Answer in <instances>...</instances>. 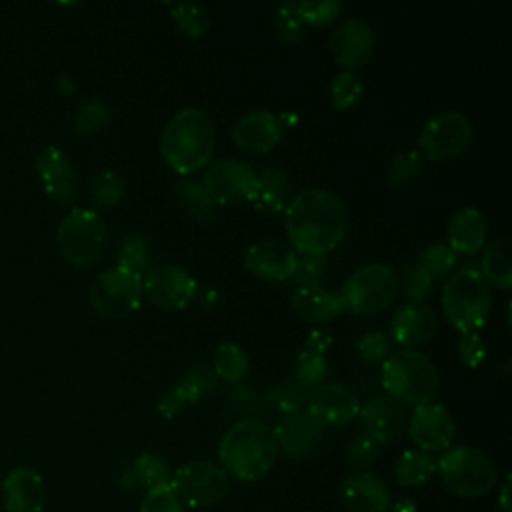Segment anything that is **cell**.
Segmentation results:
<instances>
[{"label":"cell","instance_id":"cell-1","mask_svg":"<svg viewBox=\"0 0 512 512\" xmlns=\"http://www.w3.org/2000/svg\"><path fill=\"white\" fill-rule=\"evenodd\" d=\"M290 246L308 256H324L346 236L348 212L342 200L324 188L298 192L284 208Z\"/></svg>","mask_w":512,"mask_h":512},{"label":"cell","instance_id":"cell-2","mask_svg":"<svg viewBox=\"0 0 512 512\" xmlns=\"http://www.w3.org/2000/svg\"><path fill=\"white\" fill-rule=\"evenodd\" d=\"M216 134L208 114L188 106L168 118L160 134V154L166 164L182 174H194L208 166L214 154Z\"/></svg>","mask_w":512,"mask_h":512},{"label":"cell","instance_id":"cell-3","mask_svg":"<svg viewBox=\"0 0 512 512\" xmlns=\"http://www.w3.org/2000/svg\"><path fill=\"white\" fill-rule=\"evenodd\" d=\"M274 430L258 418L238 420L220 440L218 456L224 472L238 480L252 482L262 478L278 456Z\"/></svg>","mask_w":512,"mask_h":512},{"label":"cell","instance_id":"cell-4","mask_svg":"<svg viewBox=\"0 0 512 512\" xmlns=\"http://www.w3.org/2000/svg\"><path fill=\"white\" fill-rule=\"evenodd\" d=\"M438 382V370L424 352L406 348L382 362V386L398 404L416 408L432 402Z\"/></svg>","mask_w":512,"mask_h":512},{"label":"cell","instance_id":"cell-5","mask_svg":"<svg viewBox=\"0 0 512 512\" xmlns=\"http://www.w3.org/2000/svg\"><path fill=\"white\" fill-rule=\"evenodd\" d=\"M440 304L448 322L464 332H476L488 320L492 308V292L480 270L464 266L452 272L442 286Z\"/></svg>","mask_w":512,"mask_h":512},{"label":"cell","instance_id":"cell-6","mask_svg":"<svg viewBox=\"0 0 512 512\" xmlns=\"http://www.w3.org/2000/svg\"><path fill=\"white\" fill-rule=\"evenodd\" d=\"M442 484L458 496L476 498L496 484V466L486 452L474 446H450L436 462Z\"/></svg>","mask_w":512,"mask_h":512},{"label":"cell","instance_id":"cell-7","mask_svg":"<svg viewBox=\"0 0 512 512\" xmlns=\"http://www.w3.org/2000/svg\"><path fill=\"white\" fill-rule=\"evenodd\" d=\"M400 292L398 274L384 264H368L354 270L338 296L344 302V310L356 316H374L386 310Z\"/></svg>","mask_w":512,"mask_h":512},{"label":"cell","instance_id":"cell-8","mask_svg":"<svg viewBox=\"0 0 512 512\" xmlns=\"http://www.w3.org/2000/svg\"><path fill=\"white\" fill-rule=\"evenodd\" d=\"M106 246V224L92 208H72L58 226V248L64 260L76 268H88L100 260Z\"/></svg>","mask_w":512,"mask_h":512},{"label":"cell","instance_id":"cell-9","mask_svg":"<svg viewBox=\"0 0 512 512\" xmlns=\"http://www.w3.org/2000/svg\"><path fill=\"white\" fill-rule=\"evenodd\" d=\"M472 142V124L458 110L434 114L422 128L418 146L420 154L432 162H448L462 156Z\"/></svg>","mask_w":512,"mask_h":512},{"label":"cell","instance_id":"cell-10","mask_svg":"<svg viewBox=\"0 0 512 512\" xmlns=\"http://www.w3.org/2000/svg\"><path fill=\"white\" fill-rule=\"evenodd\" d=\"M142 294V276L114 266L94 278L90 286V304L100 316L122 320L140 306Z\"/></svg>","mask_w":512,"mask_h":512},{"label":"cell","instance_id":"cell-11","mask_svg":"<svg viewBox=\"0 0 512 512\" xmlns=\"http://www.w3.org/2000/svg\"><path fill=\"white\" fill-rule=\"evenodd\" d=\"M200 184L214 204L232 206L252 202L258 188V176L248 164L226 158L208 164Z\"/></svg>","mask_w":512,"mask_h":512},{"label":"cell","instance_id":"cell-12","mask_svg":"<svg viewBox=\"0 0 512 512\" xmlns=\"http://www.w3.org/2000/svg\"><path fill=\"white\" fill-rule=\"evenodd\" d=\"M174 492L192 508L218 504L228 492V474L212 462H188L180 466L170 480Z\"/></svg>","mask_w":512,"mask_h":512},{"label":"cell","instance_id":"cell-13","mask_svg":"<svg viewBox=\"0 0 512 512\" xmlns=\"http://www.w3.org/2000/svg\"><path fill=\"white\" fill-rule=\"evenodd\" d=\"M142 292L156 308L182 310L196 294V280L182 266L160 264L146 272Z\"/></svg>","mask_w":512,"mask_h":512},{"label":"cell","instance_id":"cell-14","mask_svg":"<svg viewBox=\"0 0 512 512\" xmlns=\"http://www.w3.org/2000/svg\"><path fill=\"white\" fill-rule=\"evenodd\" d=\"M410 438L422 452H438L450 448L456 436V424L450 412L436 402L416 406L406 422Z\"/></svg>","mask_w":512,"mask_h":512},{"label":"cell","instance_id":"cell-15","mask_svg":"<svg viewBox=\"0 0 512 512\" xmlns=\"http://www.w3.org/2000/svg\"><path fill=\"white\" fill-rule=\"evenodd\" d=\"M298 262V252L282 240H260L246 250L244 266L264 280H290Z\"/></svg>","mask_w":512,"mask_h":512},{"label":"cell","instance_id":"cell-16","mask_svg":"<svg viewBox=\"0 0 512 512\" xmlns=\"http://www.w3.org/2000/svg\"><path fill=\"white\" fill-rule=\"evenodd\" d=\"M306 410L320 426H344L360 412L356 394L344 384H322L306 398Z\"/></svg>","mask_w":512,"mask_h":512},{"label":"cell","instance_id":"cell-17","mask_svg":"<svg viewBox=\"0 0 512 512\" xmlns=\"http://www.w3.org/2000/svg\"><path fill=\"white\" fill-rule=\"evenodd\" d=\"M374 32L362 18L342 20L332 34V54L338 66L354 70L362 66L374 52Z\"/></svg>","mask_w":512,"mask_h":512},{"label":"cell","instance_id":"cell-18","mask_svg":"<svg viewBox=\"0 0 512 512\" xmlns=\"http://www.w3.org/2000/svg\"><path fill=\"white\" fill-rule=\"evenodd\" d=\"M282 138V122L268 110H250L232 126L234 144L252 154H266Z\"/></svg>","mask_w":512,"mask_h":512},{"label":"cell","instance_id":"cell-19","mask_svg":"<svg viewBox=\"0 0 512 512\" xmlns=\"http://www.w3.org/2000/svg\"><path fill=\"white\" fill-rule=\"evenodd\" d=\"M272 430L278 448H282L288 456L294 458L312 452L320 444L324 432L320 422L306 410V406L296 412L278 416Z\"/></svg>","mask_w":512,"mask_h":512},{"label":"cell","instance_id":"cell-20","mask_svg":"<svg viewBox=\"0 0 512 512\" xmlns=\"http://www.w3.org/2000/svg\"><path fill=\"white\" fill-rule=\"evenodd\" d=\"M436 326L438 318L432 306L424 302H408L394 312L390 320V336L394 342L414 350L434 336Z\"/></svg>","mask_w":512,"mask_h":512},{"label":"cell","instance_id":"cell-21","mask_svg":"<svg viewBox=\"0 0 512 512\" xmlns=\"http://www.w3.org/2000/svg\"><path fill=\"white\" fill-rule=\"evenodd\" d=\"M358 414L362 418L364 432L378 444L396 440L406 428V414L402 404H398L388 394L372 396L364 406H360Z\"/></svg>","mask_w":512,"mask_h":512},{"label":"cell","instance_id":"cell-22","mask_svg":"<svg viewBox=\"0 0 512 512\" xmlns=\"http://www.w3.org/2000/svg\"><path fill=\"white\" fill-rule=\"evenodd\" d=\"M2 494L8 512H40L46 502L44 480L28 466H18L8 472L2 484Z\"/></svg>","mask_w":512,"mask_h":512},{"label":"cell","instance_id":"cell-23","mask_svg":"<svg viewBox=\"0 0 512 512\" xmlns=\"http://www.w3.org/2000/svg\"><path fill=\"white\" fill-rule=\"evenodd\" d=\"M340 498L348 512H386L392 504L386 484L370 472H358L344 478Z\"/></svg>","mask_w":512,"mask_h":512},{"label":"cell","instance_id":"cell-24","mask_svg":"<svg viewBox=\"0 0 512 512\" xmlns=\"http://www.w3.org/2000/svg\"><path fill=\"white\" fill-rule=\"evenodd\" d=\"M36 170L44 190L58 202L70 204L78 198L76 174L62 150L48 146L38 154Z\"/></svg>","mask_w":512,"mask_h":512},{"label":"cell","instance_id":"cell-25","mask_svg":"<svg viewBox=\"0 0 512 512\" xmlns=\"http://www.w3.org/2000/svg\"><path fill=\"white\" fill-rule=\"evenodd\" d=\"M290 304L298 318L312 324L328 322L340 316L342 312H346L342 298L334 292H328L326 288H320L318 284L294 288L290 296Z\"/></svg>","mask_w":512,"mask_h":512},{"label":"cell","instance_id":"cell-26","mask_svg":"<svg viewBox=\"0 0 512 512\" xmlns=\"http://www.w3.org/2000/svg\"><path fill=\"white\" fill-rule=\"evenodd\" d=\"M448 246L456 254H474L486 240V218L476 208H460L448 220Z\"/></svg>","mask_w":512,"mask_h":512},{"label":"cell","instance_id":"cell-27","mask_svg":"<svg viewBox=\"0 0 512 512\" xmlns=\"http://www.w3.org/2000/svg\"><path fill=\"white\" fill-rule=\"evenodd\" d=\"M172 474L166 462L156 454H142L134 458L122 472L120 482L128 492H148L156 486L170 484Z\"/></svg>","mask_w":512,"mask_h":512},{"label":"cell","instance_id":"cell-28","mask_svg":"<svg viewBox=\"0 0 512 512\" xmlns=\"http://www.w3.org/2000/svg\"><path fill=\"white\" fill-rule=\"evenodd\" d=\"M258 188L252 198V206L262 214H276L286 208L288 198V178L278 166H264L258 174Z\"/></svg>","mask_w":512,"mask_h":512},{"label":"cell","instance_id":"cell-29","mask_svg":"<svg viewBox=\"0 0 512 512\" xmlns=\"http://www.w3.org/2000/svg\"><path fill=\"white\" fill-rule=\"evenodd\" d=\"M482 278L488 286H496L500 290L512 288V260H510V238L500 236L490 242V246L482 254Z\"/></svg>","mask_w":512,"mask_h":512},{"label":"cell","instance_id":"cell-30","mask_svg":"<svg viewBox=\"0 0 512 512\" xmlns=\"http://www.w3.org/2000/svg\"><path fill=\"white\" fill-rule=\"evenodd\" d=\"M436 472V462L428 452L404 450L394 466L396 482L404 488H414L426 484Z\"/></svg>","mask_w":512,"mask_h":512},{"label":"cell","instance_id":"cell-31","mask_svg":"<svg viewBox=\"0 0 512 512\" xmlns=\"http://www.w3.org/2000/svg\"><path fill=\"white\" fill-rule=\"evenodd\" d=\"M248 372V354L234 342H224L214 352V374L222 380L236 384Z\"/></svg>","mask_w":512,"mask_h":512},{"label":"cell","instance_id":"cell-32","mask_svg":"<svg viewBox=\"0 0 512 512\" xmlns=\"http://www.w3.org/2000/svg\"><path fill=\"white\" fill-rule=\"evenodd\" d=\"M176 198L182 204V208H186L194 218L198 220H210L214 216V202L210 200V196L206 194V190L202 188L200 182L194 180H180L174 186Z\"/></svg>","mask_w":512,"mask_h":512},{"label":"cell","instance_id":"cell-33","mask_svg":"<svg viewBox=\"0 0 512 512\" xmlns=\"http://www.w3.org/2000/svg\"><path fill=\"white\" fill-rule=\"evenodd\" d=\"M116 266L132 272V274H138V276H142V272H148L150 246H148L146 238L136 234V232L126 234L122 244H120V250H118V264Z\"/></svg>","mask_w":512,"mask_h":512},{"label":"cell","instance_id":"cell-34","mask_svg":"<svg viewBox=\"0 0 512 512\" xmlns=\"http://www.w3.org/2000/svg\"><path fill=\"white\" fill-rule=\"evenodd\" d=\"M262 402L268 404L278 416H282V414H290L304 408L306 396H304V390L290 378L268 388Z\"/></svg>","mask_w":512,"mask_h":512},{"label":"cell","instance_id":"cell-35","mask_svg":"<svg viewBox=\"0 0 512 512\" xmlns=\"http://www.w3.org/2000/svg\"><path fill=\"white\" fill-rule=\"evenodd\" d=\"M456 252L448 246V244H430L426 246L420 256H418V268L422 272H426L432 280L434 278H444V276H450L456 268Z\"/></svg>","mask_w":512,"mask_h":512},{"label":"cell","instance_id":"cell-36","mask_svg":"<svg viewBox=\"0 0 512 512\" xmlns=\"http://www.w3.org/2000/svg\"><path fill=\"white\" fill-rule=\"evenodd\" d=\"M170 18L184 36H202L210 26L208 10L194 2H180L170 8Z\"/></svg>","mask_w":512,"mask_h":512},{"label":"cell","instance_id":"cell-37","mask_svg":"<svg viewBox=\"0 0 512 512\" xmlns=\"http://www.w3.org/2000/svg\"><path fill=\"white\" fill-rule=\"evenodd\" d=\"M124 178L116 170H104L90 184V200L94 208H108L120 202L124 194Z\"/></svg>","mask_w":512,"mask_h":512},{"label":"cell","instance_id":"cell-38","mask_svg":"<svg viewBox=\"0 0 512 512\" xmlns=\"http://www.w3.org/2000/svg\"><path fill=\"white\" fill-rule=\"evenodd\" d=\"M328 374V362L320 354H312L308 350H302L294 364L292 380L304 390V388H316L324 382Z\"/></svg>","mask_w":512,"mask_h":512},{"label":"cell","instance_id":"cell-39","mask_svg":"<svg viewBox=\"0 0 512 512\" xmlns=\"http://www.w3.org/2000/svg\"><path fill=\"white\" fill-rule=\"evenodd\" d=\"M362 96V80L354 70L338 72L330 82V102L336 110H348Z\"/></svg>","mask_w":512,"mask_h":512},{"label":"cell","instance_id":"cell-40","mask_svg":"<svg viewBox=\"0 0 512 512\" xmlns=\"http://www.w3.org/2000/svg\"><path fill=\"white\" fill-rule=\"evenodd\" d=\"M272 22L274 28L278 32V36L290 44H298L304 40L306 34V26L300 20L298 12H296V2H280L274 8L272 14Z\"/></svg>","mask_w":512,"mask_h":512},{"label":"cell","instance_id":"cell-41","mask_svg":"<svg viewBox=\"0 0 512 512\" xmlns=\"http://www.w3.org/2000/svg\"><path fill=\"white\" fill-rule=\"evenodd\" d=\"M216 386V374L204 366L188 368L182 380L178 382V388L182 390L186 402H200L206 398Z\"/></svg>","mask_w":512,"mask_h":512},{"label":"cell","instance_id":"cell-42","mask_svg":"<svg viewBox=\"0 0 512 512\" xmlns=\"http://www.w3.org/2000/svg\"><path fill=\"white\" fill-rule=\"evenodd\" d=\"M296 12L300 16V20L304 22V26H328L330 22H334L340 12H342V4L338 0H322V2H314V0H302L296 2Z\"/></svg>","mask_w":512,"mask_h":512},{"label":"cell","instance_id":"cell-43","mask_svg":"<svg viewBox=\"0 0 512 512\" xmlns=\"http://www.w3.org/2000/svg\"><path fill=\"white\" fill-rule=\"evenodd\" d=\"M422 162H424V158L418 150H402V152L394 154L390 164H388V170H386L388 182L392 186L406 184L408 180H412L420 172Z\"/></svg>","mask_w":512,"mask_h":512},{"label":"cell","instance_id":"cell-44","mask_svg":"<svg viewBox=\"0 0 512 512\" xmlns=\"http://www.w3.org/2000/svg\"><path fill=\"white\" fill-rule=\"evenodd\" d=\"M138 512H186L172 484H162L142 496Z\"/></svg>","mask_w":512,"mask_h":512},{"label":"cell","instance_id":"cell-45","mask_svg":"<svg viewBox=\"0 0 512 512\" xmlns=\"http://www.w3.org/2000/svg\"><path fill=\"white\" fill-rule=\"evenodd\" d=\"M228 404H230V412L234 416H238V420L258 418V414L262 412V400H260L258 392L244 384H240L238 388L232 390Z\"/></svg>","mask_w":512,"mask_h":512},{"label":"cell","instance_id":"cell-46","mask_svg":"<svg viewBox=\"0 0 512 512\" xmlns=\"http://www.w3.org/2000/svg\"><path fill=\"white\" fill-rule=\"evenodd\" d=\"M378 452H380V444L366 432L356 434L346 444V458L354 468H368L376 460Z\"/></svg>","mask_w":512,"mask_h":512},{"label":"cell","instance_id":"cell-47","mask_svg":"<svg viewBox=\"0 0 512 512\" xmlns=\"http://www.w3.org/2000/svg\"><path fill=\"white\" fill-rule=\"evenodd\" d=\"M108 118H110V112L106 104H102L100 100H90L78 110L76 134H84V136L94 134L106 126Z\"/></svg>","mask_w":512,"mask_h":512},{"label":"cell","instance_id":"cell-48","mask_svg":"<svg viewBox=\"0 0 512 512\" xmlns=\"http://www.w3.org/2000/svg\"><path fill=\"white\" fill-rule=\"evenodd\" d=\"M326 272V256H308L302 254L298 256L294 274H292V282L294 286H316L318 280L324 276Z\"/></svg>","mask_w":512,"mask_h":512},{"label":"cell","instance_id":"cell-49","mask_svg":"<svg viewBox=\"0 0 512 512\" xmlns=\"http://www.w3.org/2000/svg\"><path fill=\"white\" fill-rule=\"evenodd\" d=\"M358 354L368 364L384 362L390 356V338L384 332H366L358 340Z\"/></svg>","mask_w":512,"mask_h":512},{"label":"cell","instance_id":"cell-50","mask_svg":"<svg viewBox=\"0 0 512 512\" xmlns=\"http://www.w3.org/2000/svg\"><path fill=\"white\" fill-rule=\"evenodd\" d=\"M458 356L468 368H478L484 362L486 346L478 332H464L458 340Z\"/></svg>","mask_w":512,"mask_h":512},{"label":"cell","instance_id":"cell-51","mask_svg":"<svg viewBox=\"0 0 512 512\" xmlns=\"http://www.w3.org/2000/svg\"><path fill=\"white\" fill-rule=\"evenodd\" d=\"M432 278L422 272L418 266H414L406 276H404V282H402V288H404V294L408 298H412V302H420L424 296H428L430 288H432Z\"/></svg>","mask_w":512,"mask_h":512},{"label":"cell","instance_id":"cell-52","mask_svg":"<svg viewBox=\"0 0 512 512\" xmlns=\"http://www.w3.org/2000/svg\"><path fill=\"white\" fill-rule=\"evenodd\" d=\"M184 404H186V398H184L182 390H180L178 384H176V386L168 388V390L160 396V400H158V412H160L164 418H172Z\"/></svg>","mask_w":512,"mask_h":512},{"label":"cell","instance_id":"cell-53","mask_svg":"<svg viewBox=\"0 0 512 512\" xmlns=\"http://www.w3.org/2000/svg\"><path fill=\"white\" fill-rule=\"evenodd\" d=\"M330 344H332L330 336H328L324 330L316 328V330H312V332L308 334V338H306V348H304V350H308V352H312V354L324 356V352L330 348Z\"/></svg>","mask_w":512,"mask_h":512},{"label":"cell","instance_id":"cell-54","mask_svg":"<svg viewBox=\"0 0 512 512\" xmlns=\"http://www.w3.org/2000/svg\"><path fill=\"white\" fill-rule=\"evenodd\" d=\"M508 492H510V478H506V482L502 484V490H500V508H502V512H510Z\"/></svg>","mask_w":512,"mask_h":512},{"label":"cell","instance_id":"cell-55","mask_svg":"<svg viewBox=\"0 0 512 512\" xmlns=\"http://www.w3.org/2000/svg\"><path fill=\"white\" fill-rule=\"evenodd\" d=\"M58 88H60V92H64V94H70L72 90H74V84H72V80L70 78H58Z\"/></svg>","mask_w":512,"mask_h":512}]
</instances>
